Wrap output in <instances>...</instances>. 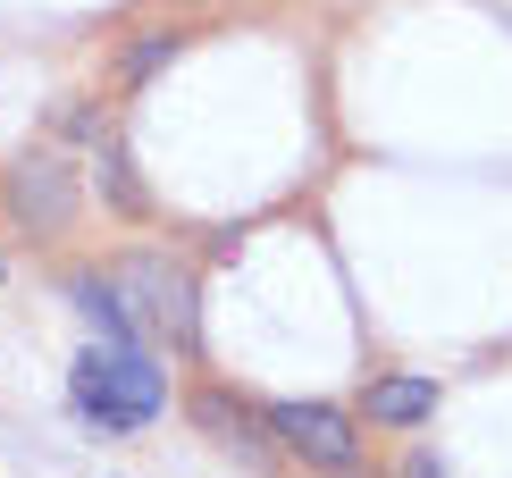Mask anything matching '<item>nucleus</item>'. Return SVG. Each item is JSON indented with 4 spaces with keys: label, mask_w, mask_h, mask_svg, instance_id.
<instances>
[{
    "label": "nucleus",
    "mask_w": 512,
    "mask_h": 478,
    "mask_svg": "<svg viewBox=\"0 0 512 478\" xmlns=\"http://www.w3.org/2000/svg\"><path fill=\"white\" fill-rule=\"evenodd\" d=\"M110 286L118 294H135V336L152 328V336H168V344H194L202 336V319H194V277L185 269H168L160 252H135V260H118L110 269Z\"/></svg>",
    "instance_id": "obj_2"
},
{
    "label": "nucleus",
    "mask_w": 512,
    "mask_h": 478,
    "mask_svg": "<svg viewBox=\"0 0 512 478\" xmlns=\"http://www.w3.org/2000/svg\"><path fill=\"white\" fill-rule=\"evenodd\" d=\"M437 411V378H378L370 386V420L378 428H420Z\"/></svg>",
    "instance_id": "obj_6"
},
{
    "label": "nucleus",
    "mask_w": 512,
    "mask_h": 478,
    "mask_svg": "<svg viewBox=\"0 0 512 478\" xmlns=\"http://www.w3.org/2000/svg\"><path fill=\"white\" fill-rule=\"evenodd\" d=\"M269 437H286V453H303L311 470H336V478L361 470V428L336 403H269Z\"/></svg>",
    "instance_id": "obj_3"
},
{
    "label": "nucleus",
    "mask_w": 512,
    "mask_h": 478,
    "mask_svg": "<svg viewBox=\"0 0 512 478\" xmlns=\"http://www.w3.org/2000/svg\"><path fill=\"white\" fill-rule=\"evenodd\" d=\"M403 478H445V470H437V453H412V462H403Z\"/></svg>",
    "instance_id": "obj_8"
},
{
    "label": "nucleus",
    "mask_w": 512,
    "mask_h": 478,
    "mask_svg": "<svg viewBox=\"0 0 512 478\" xmlns=\"http://www.w3.org/2000/svg\"><path fill=\"white\" fill-rule=\"evenodd\" d=\"M194 420H202V428H210V437H219L227 453H244V462H269V437H261V428H269V411L252 420L244 403H227L219 386H210V395H194Z\"/></svg>",
    "instance_id": "obj_5"
},
{
    "label": "nucleus",
    "mask_w": 512,
    "mask_h": 478,
    "mask_svg": "<svg viewBox=\"0 0 512 478\" xmlns=\"http://www.w3.org/2000/svg\"><path fill=\"white\" fill-rule=\"evenodd\" d=\"M177 51H185V34H152V42H135V59H126V84H143L152 68H168Z\"/></svg>",
    "instance_id": "obj_7"
},
{
    "label": "nucleus",
    "mask_w": 512,
    "mask_h": 478,
    "mask_svg": "<svg viewBox=\"0 0 512 478\" xmlns=\"http://www.w3.org/2000/svg\"><path fill=\"white\" fill-rule=\"evenodd\" d=\"M9 210H17L34 235H59V227L76 219V168H68V160H51V151L17 160V177H9Z\"/></svg>",
    "instance_id": "obj_4"
},
{
    "label": "nucleus",
    "mask_w": 512,
    "mask_h": 478,
    "mask_svg": "<svg viewBox=\"0 0 512 478\" xmlns=\"http://www.w3.org/2000/svg\"><path fill=\"white\" fill-rule=\"evenodd\" d=\"M68 395H76L84 420H101V428H143V420H160L168 378L135 353V344H110V336H101V344H84V353H76Z\"/></svg>",
    "instance_id": "obj_1"
}]
</instances>
